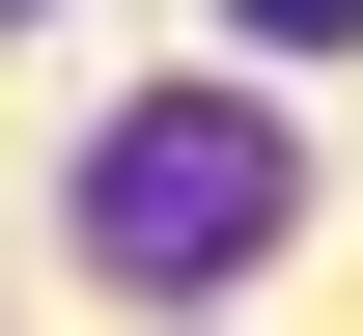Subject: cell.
I'll use <instances>...</instances> for the list:
<instances>
[{"label": "cell", "instance_id": "cell-2", "mask_svg": "<svg viewBox=\"0 0 363 336\" xmlns=\"http://www.w3.org/2000/svg\"><path fill=\"white\" fill-rule=\"evenodd\" d=\"M224 28H252V56H335V28H363V0H224Z\"/></svg>", "mask_w": 363, "mask_h": 336}, {"label": "cell", "instance_id": "cell-1", "mask_svg": "<svg viewBox=\"0 0 363 336\" xmlns=\"http://www.w3.org/2000/svg\"><path fill=\"white\" fill-rule=\"evenodd\" d=\"M84 252H112V281H252V252H279V112H112Z\"/></svg>", "mask_w": 363, "mask_h": 336}]
</instances>
